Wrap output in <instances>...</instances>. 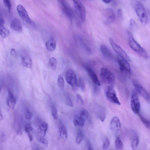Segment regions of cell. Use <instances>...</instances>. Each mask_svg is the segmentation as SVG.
Returning <instances> with one entry per match:
<instances>
[{"label": "cell", "mask_w": 150, "mask_h": 150, "mask_svg": "<svg viewBox=\"0 0 150 150\" xmlns=\"http://www.w3.org/2000/svg\"><path fill=\"white\" fill-rule=\"evenodd\" d=\"M127 33L128 43L130 48L143 58L148 59L149 57L144 49L135 41L130 31H128Z\"/></svg>", "instance_id": "obj_1"}, {"label": "cell", "mask_w": 150, "mask_h": 150, "mask_svg": "<svg viewBox=\"0 0 150 150\" xmlns=\"http://www.w3.org/2000/svg\"><path fill=\"white\" fill-rule=\"evenodd\" d=\"M100 77L103 84L107 86L114 87L115 83V77L110 71L105 68H102L100 71Z\"/></svg>", "instance_id": "obj_2"}, {"label": "cell", "mask_w": 150, "mask_h": 150, "mask_svg": "<svg viewBox=\"0 0 150 150\" xmlns=\"http://www.w3.org/2000/svg\"><path fill=\"white\" fill-rule=\"evenodd\" d=\"M135 8L140 22L143 25H147L148 22V18L143 5L139 1H137L135 4Z\"/></svg>", "instance_id": "obj_3"}, {"label": "cell", "mask_w": 150, "mask_h": 150, "mask_svg": "<svg viewBox=\"0 0 150 150\" xmlns=\"http://www.w3.org/2000/svg\"><path fill=\"white\" fill-rule=\"evenodd\" d=\"M73 2L75 13L78 17L81 22H84L86 19V11L85 6L80 1L74 0Z\"/></svg>", "instance_id": "obj_4"}, {"label": "cell", "mask_w": 150, "mask_h": 150, "mask_svg": "<svg viewBox=\"0 0 150 150\" xmlns=\"http://www.w3.org/2000/svg\"><path fill=\"white\" fill-rule=\"evenodd\" d=\"M104 92L106 98L110 102L118 105H120V102L117 97L114 87L107 86L104 89Z\"/></svg>", "instance_id": "obj_5"}, {"label": "cell", "mask_w": 150, "mask_h": 150, "mask_svg": "<svg viewBox=\"0 0 150 150\" xmlns=\"http://www.w3.org/2000/svg\"><path fill=\"white\" fill-rule=\"evenodd\" d=\"M17 10L19 16L26 23L34 28L37 27L36 24L30 18L27 12L23 6L20 4L18 5Z\"/></svg>", "instance_id": "obj_6"}, {"label": "cell", "mask_w": 150, "mask_h": 150, "mask_svg": "<svg viewBox=\"0 0 150 150\" xmlns=\"http://www.w3.org/2000/svg\"><path fill=\"white\" fill-rule=\"evenodd\" d=\"M109 40L110 43L113 50L119 57L125 60L128 61H130V58L126 52L120 46L117 44L111 38H110Z\"/></svg>", "instance_id": "obj_7"}, {"label": "cell", "mask_w": 150, "mask_h": 150, "mask_svg": "<svg viewBox=\"0 0 150 150\" xmlns=\"http://www.w3.org/2000/svg\"><path fill=\"white\" fill-rule=\"evenodd\" d=\"M130 105L131 109L135 114H138L139 113L141 109V104L137 93L134 91L132 94Z\"/></svg>", "instance_id": "obj_8"}, {"label": "cell", "mask_w": 150, "mask_h": 150, "mask_svg": "<svg viewBox=\"0 0 150 150\" xmlns=\"http://www.w3.org/2000/svg\"><path fill=\"white\" fill-rule=\"evenodd\" d=\"M104 23L106 25H109L115 21L116 16L114 11L111 8L106 9L103 14Z\"/></svg>", "instance_id": "obj_9"}, {"label": "cell", "mask_w": 150, "mask_h": 150, "mask_svg": "<svg viewBox=\"0 0 150 150\" xmlns=\"http://www.w3.org/2000/svg\"><path fill=\"white\" fill-rule=\"evenodd\" d=\"M20 56L23 66L31 69L33 66L32 60L27 52L24 50L21 51L20 52Z\"/></svg>", "instance_id": "obj_10"}, {"label": "cell", "mask_w": 150, "mask_h": 150, "mask_svg": "<svg viewBox=\"0 0 150 150\" xmlns=\"http://www.w3.org/2000/svg\"><path fill=\"white\" fill-rule=\"evenodd\" d=\"M132 84L135 88L137 92L147 102L149 100L148 93L144 88L137 81L133 80L132 81Z\"/></svg>", "instance_id": "obj_11"}, {"label": "cell", "mask_w": 150, "mask_h": 150, "mask_svg": "<svg viewBox=\"0 0 150 150\" xmlns=\"http://www.w3.org/2000/svg\"><path fill=\"white\" fill-rule=\"evenodd\" d=\"M66 77V81L73 88L76 87L77 85V77L73 69H68L67 72Z\"/></svg>", "instance_id": "obj_12"}, {"label": "cell", "mask_w": 150, "mask_h": 150, "mask_svg": "<svg viewBox=\"0 0 150 150\" xmlns=\"http://www.w3.org/2000/svg\"><path fill=\"white\" fill-rule=\"evenodd\" d=\"M59 1L64 14L69 19H72L73 16V13L69 4L65 1L62 0Z\"/></svg>", "instance_id": "obj_13"}, {"label": "cell", "mask_w": 150, "mask_h": 150, "mask_svg": "<svg viewBox=\"0 0 150 150\" xmlns=\"http://www.w3.org/2000/svg\"><path fill=\"white\" fill-rule=\"evenodd\" d=\"M118 61L120 70L122 72L127 73H130L131 72V68L127 60L120 57H118Z\"/></svg>", "instance_id": "obj_14"}, {"label": "cell", "mask_w": 150, "mask_h": 150, "mask_svg": "<svg viewBox=\"0 0 150 150\" xmlns=\"http://www.w3.org/2000/svg\"><path fill=\"white\" fill-rule=\"evenodd\" d=\"M95 114L102 122L104 121L106 118L105 110L98 104H95Z\"/></svg>", "instance_id": "obj_15"}, {"label": "cell", "mask_w": 150, "mask_h": 150, "mask_svg": "<svg viewBox=\"0 0 150 150\" xmlns=\"http://www.w3.org/2000/svg\"><path fill=\"white\" fill-rule=\"evenodd\" d=\"M8 91V96L7 99V104L11 109H13L16 103V99L10 90H9Z\"/></svg>", "instance_id": "obj_16"}, {"label": "cell", "mask_w": 150, "mask_h": 150, "mask_svg": "<svg viewBox=\"0 0 150 150\" xmlns=\"http://www.w3.org/2000/svg\"><path fill=\"white\" fill-rule=\"evenodd\" d=\"M121 125L120 119L118 117H113L111 120L110 127L113 131H118L121 128Z\"/></svg>", "instance_id": "obj_17"}, {"label": "cell", "mask_w": 150, "mask_h": 150, "mask_svg": "<svg viewBox=\"0 0 150 150\" xmlns=\"http://www.w3.org/2000/svg\"><path fill=\"white\" fill-rule=\"evenodd\" d=\"M85 69L90 78L95 85L98 86H100L101 85L100 81L96 73L91 68L88 67H85Z\"/></svg>", "instance_id": "obj_18"}, {"label": "cell", "mask_w": 150, "mask_h": 150, "mask_svg": "<svg viewBox=\"0 0 150 150\" xmlns=\"http://www.w3.org/2000/svg\"><path fill=\"white\" fill-rule=\"evenodd\" d=\"M11 28L13 30L19 32H21L23 30V27L20 21L18 18H14L12 21Z\"/></svg>", "instance_id": "obj_19"}, {"label": "cell", "mask_w": 150, "mask_h": 150, "mask_svg": "<svg viewBox=\"0 0 150 150\" xmlns=\"http://www.w3.org/2000/svg\"><path fill=\"white\" fill-rule=\"evenodd\" d=\"M60 136L64 140H66L67 138L68 134L66 128L63 123H60L59 124Z\"/></svg>", "instance_id": "obj_20"}, {"label": "cell", "mask_w": 150, "mask_h": 150, "mask_svg": "<svg viewBox=\"0 0 150 150\" xmlns=\"http://www.w3.org/2000/svg\"><path fill=\"white\" fill-rule=\"evenodd\" d=\"M47 49L50 51L53 52L56 49V43L54 39L51 38L47 41L46 44Z\"/></svg>", "instance_id": "obj_21"}, {"label": "cell", "mask_w": 150, "mask_h": 150, "mask_svg": "<svg viewBox=\"0 0 150 150\" xmlns=\"http://www.w3.org/2000/svg\"><path fill=\"white\" fill-rule=\"evenodd\" d=\"M100 49L102 54L105 56L111 58H113L112 54L111 53L108 47L105 45H101L100 46Z\"/></svg>", "instance_id": "obj_22"}, {"label": "cell", "mask_w": 150, "mask_h": 150, "mask_svg": "<svg viewBox=\"0 0 150 150\" xmlns=\"http://www.w3.org/2000/svg\"><path fill=\"white\" fill-rule=\"evenodd\" d=\"M139 142L140 140L138 135L136 133H134L132 142V146L133 150H135L137 148Z\"/></svg>", "instance_id": "obj_23"}, {"label": "cell", "mask_w": 150, "mask_h": 150, "mask_svg": "<svg viewBox=\"0 0 150 150\" xmlns=\"http://www.w3.org/2000/svg\"><path fill=\"white\" fill-rule=\"evenodd\" d=\"M85 121L80 116H76L74 118L73 124L76 127H83L84 126Z\"/></svg>", "instance_id": "obj_24"}, {"label": "cell", "mask_w": 150, "mask_h": 150, "mask_svg": "<svg viewBox=\"0 0 150 150\" xmlns=\"http://www.w3.org/2000/svg\"><path fill=\"white\" fill-rule=\"evenodd\" d=\"M48 128V124L46 122L42 123L39 126V130L40 132L42 134L44 137H45L46 135Z\"/></svg>", "instance_id": "obj_25"}, {"label": "cell", "mask_w": 150, "mask_h": 150, "mask_svg": "<svg viewBox=\"0 0 150 150\" xmlns=\"http://www.w3.org/2000/svg\"><path fill=\"white\" fill-rule=\"evenodd\" d=\"M10 34V32L4 26L0 27V35L3 38L8 37Z\"/></svg>", "instance_id": "obj_26"}, {"label": "cell", "mask_w": 150, "mask_h": 150, "mask_svg": "<svg viewBox=\"0 0 150 150\" xmlns=\"http://www.w3.org/2000/svg\"><path fill=\"white\" fill-rule=\"evenodd\" d=\"M49 65L51 69L56 70V69L57 62L56 59L54 57H51L49 60Z\"/></svg>", "instance_id": "obj_27"}, {"label": "cell", "mask_w": 150, "mask_h": 150, "mask_svg": "<svg viewBox=\"0 0 150 150\" xmlns=\"http://www.w3.org/2000/svg\"><path fill=\"white\" fill-rule=\"evenodd\" d=\"M83 138V132L81 130H79L78 131L77 134L75 139V142L77 145H79L81 143Z\"/></svg>", "instance_id": "obj_28"}, {"label": "cell", "mask_w": 150, "mask_h": 150, "mask_svg": "<svg viewBox=\"0 0 150 150\" xmlns=\"http://www.w3.org/2000/svg\"><path fill=\"white\" fill-rule=\"evenodd\" d=\"M115 145L116 148L117 150H121L123 149V144L120 138L118 137L115 140Z\"/></svg>", "instance_id": "obj_29"}, {"label": "cell", "mask_w": 150, "mask_h": 150, "mask_svg": "<svg viewBox=\"0 0 150 150\" xmlns=\"http://www.w3.org/2000/svg\"><path fill=\"white\" fill-rule=\"evenodd\" d=\"M89 116V113L86 109L83 110L80 113V117L85 121L87 120Z\"/></svg>", "instance_id": "obj_30"}, {"label": "cell", "mask_w": 150, "mask_h": 150, "mask_svg": "<svg viewBox=\"0 0 150 150\" xmlns=\"http://www.w3.org/2000/svg\"><path fill=\"white\" fill-rule=\"evenodd\" d=\"M139 116L140 119H141V121H142L144 125L147 129H150V121L141 115H140Z\"/></svg>", "instance_id": "obj_31"}, {"label": "cell", "mask_w": 150, "mask_h": 150, "mask_svg": "<svg viewBox=\"0 0 150 150\" xmlns=\"http://www.w3.org/2000/svg\"><path fill=\"white\" fill-rule=\"evenodd\" d=\"M58 85L60 88H63L64 86V79L61 75L58 76Z\"/></svg>", "instance_id": "obj_32"}, {"label": "cell", "mask_w": 150, "mask_h": 150, "mask_svg": "<svg viewBox=\"0 0 150 150\" xmlns=\"http://www.w3.org/2000/svg\"><path fill=\"white\" fill-rule=\"evenodd\" d=\"M65 102L66 104L69 107H73V105L72 101L69 94H66L65 95Z\"/></svg>", "instance_id": "obj_33"}, {"label": "cell", "mask_w": 150, "mask_h": 150, "mask_svg": "<svg viewBox=\"0 0 150 150\" xmlns=\"http://www.w3.org/2000/svg\"><path fill=\"white\" fill-rule=\"evenodd\" d=\"M51 114L54 119L56 120H58V111L56 107L54 106H52L51 107Z\"/></svg>", "instance_id": "obj_34"}, {"label": "cell", "mask_w": 150, "mask_h": 150, "mask_svg": "<svg viewBox=\"0 0 150 150\" xmlns=\"http://www.w3.org/2000/svg\"><path fill=\"white\" fill-rule=\"evenodd\" d=\"M33 116V113L28 109H26V110L24 112V116L26 120H31Z\"/></svg>", "instance_id": "obj_35"}, {"label": "cell", "mask_w": 150, "mask_h": 150, "mask_svg": "<svg viewBox=\"0 0 150 150\" xmlns=\"http://www.w3.org/2000/svg\"><path fill=\"white\" fill-rule=\"evenodd\" d=\"M77 85L81 91L82 92L85 91V84L81 80H79L77 81Z\"/></svg>", "instance_id": "obj_36"}, {"label": "cell", "mask_w": 150, "mask_h": 150, "mask_svg": "<svg viewBox=\"0 0 150 150\" xmlns=\"http://www.w3.org/2000/svg\"><path fill=\"white\" fill-rule=\"evenodd\" d=\"M3 1L4 5L8 8L9 13H10L12 9V6L11 1L9 0H4Z\"/></svg>", "instance_id": "obj_37"}, {"label": "cell", "mask_w": 150, "mask_h": 150, "mask_svg": "<svg viewBox=\"0 0 150 150\" xmlns=\"http://www.w3.org/2000/svg\"><path fill=\"white\" fill-rule=\"evenodd\" d=\"M110 142L108 138H106L103 144L102 148L103 150H106L108 149L110 146Z\"/></svg>", "instance_id": "obj_38"}, {"label": "cell", "mask_w": 150, "mask_h": 150, "mask_svg": "<svg viewBox=\"0 0 150 150\" xmlns=\"http://www.w3.org/2000/svg\"><path fill=\"white\" fill-rule=\"evenodd\" d=\"M130 27L132 30H133L136 27L137 24L136 22L133 19H131L130 21Z\"/></svg>", "instance_id": "obj_39"}, {"label": "cell", "mask_w": 150, "mask_h": 150, "mask_svg": "<svg viewBox=\"0 0 150 150\" xmlns=\"http://www.w3.org/2000/svg\"><path fill=\"white\" fill-rule=\"evenodd\" d=\"M32 130V128L30 124H28L25 126V130L27 133H30V132Z\"/></svg>", "instance_id": "obj_40"}, {"label": "cell", "mask_w": 150, "mask_h": 150, "mask_svg": "<svg viewBox=\"0 0 150 150\" xmlns=\"http://www.w3.org/2000/svg\"><path fill=\"white\" fill-rule=\"evenodd\" d=\"M39 141L43 145L46 147L48 146V142L47 140L43 137H41L39 139Z\"/></svg>", "instance_id": "obj_41"}, {"label": "cell", "mask_w": 150, "mask_h": 150, "mask_svg": "<svg viewBox=\"0 0 150 150\" xmlns=\"http://www.w3.org/2000/svg\"><path fill=\"white\" fill-rule=\"evenodd\" d=\"M76 98L78 102L81 105H83L84 104V101L82 96L79 94H77L76 95Z\"/></svg>", "instance_id": "obj_42"}, {"label": "cell", "mask_w": 150, "mask_h": 150, "mask_svg": "<svg viewBox=\"0 0 150 150\" xmlns=\"http://www.w3.org/2000/svg\"><path fill=\"white\" fill-rule=\"evenodd\" d=\"M10 54L13 56H17V53L15 50L13 48L10 51Z\"/></svg>", "instance_id": "obj_43"}, {"label": "cell", "mask_w": 150, "mask_h": 150, "mask_svg": "<svg viewBox=\"0 0 150 150\" xmlns=\"http://www.w3.org/2000/svg\"><path fill=\"white\" fill-rule=\"evenodd\" d=\"M117 14L118 17L120 18H122V12L121 9H119L117 11Z\"/></svg>", "instance_id": "obj_44"}, {"label": "cell", "mask_w": 150, "mask_h": 150, "mask_svg": "<svg viewBox=\"0 0 150 150\" xmlns=\"http://www.w3.org/2000/svg\"><path fill=\"white\" fill-rule=\"evenodd\" d=\"M87 147L88 150H93L90 142L88 141L87 143Z\"/></svg>", "instance_id": "obj_45"}, {"label": "cell", "mask_w": 150, "mask_h": 150, "mask_svg": "<svg viewBox=\"0 0 150 150\" xmlns=\"http://www.w3.org/2000/svg\"><path fill=\"white\" fill-rule=\"evenodd\" d=\"M4 21L3 18L0 17V27L4 25Z\"/></svg>", "instance_id": "obj_46"}, {"label": "cell", "mask_w": 150, "mask_h": 150, "mask_svg": "<svg viewBox=\"0 0 150 150\" xmlns=\"http://www.w3.org/2000/svg\"><path fill=\"white\" fill-rule=\"evenodd\" d=\"M28 134V136L29 137V139H30V141H32L33 140V137L32 135L30 133H29Z\"/></svg>", "instance_id": "obj_47"}, {"label": "cell", "mask_w": 150, "mask_h": 150, "mask_svg": "<svg viewBox=\"0 0 150 150\" xmlns=\"http://www.w3.org/2000/svg\"><path fill=\"white\" fill-rule=\"evenodd\" d=\"M102 1L104 3L106 4H108L110 3L112 1L109 0H102Z\"/></svg>", "instance_id": "obj_48"}, {"label": "cell", "mask_w": 150, "mask_h": 150, "mask_svg": "<svg viewBox=\"0 0 150 150\" xmlns=\"http://www.w3.org/2000/svg\"><path fill=\"white\" fill-rule=\"evenodd\" d=\"M3 116H2V114H1L0 111V120H3Z\"/></svg>", "instance_id": "obj_49"}, {"label": "cell", "mask_w": 150, "mask_h": 150, "mask_svg": "<svg viewBox=\"0 0 150 150\" xmlns=\"http://www.w3.org/2000/svg\"><path fill=\"white\" fill-rule=\"evenodd\" d=\"M1 91H2V89H1V88L0 87V94L1 93Z\"/></svg>", "instance_id": "obj_50"}]
</instances>
